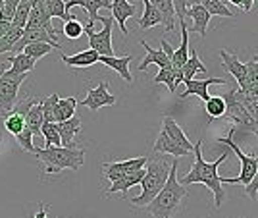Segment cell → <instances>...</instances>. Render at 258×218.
Instances as JSON below:
<instances>
[{
	"label": "cell",
	"instance_id": "1",
	"mask_svg": "<svg viewBox=\"0 0 258 218\" xmlns=\"http://www.w3.org/2000/svg\"><path fill=\"white\" fill-rule=\"evenodd\" d=\"M195 164L189 168V172L183 176L179 180L181 186H191V184H205L206 187L212 189L214 193V205L216 207H222L226 203V189L222 184V176H220V166L227 160V151L224 149L222 154H218L214 162H208L203 156V139L195 143Z\"/></svg>",
	"mask_w": 258,
	"mask_h": 218
},
{
	"label": "cell",
	"instance_id": "2",
	"mask_svg": "<svg viewBox=\"0 0 258 218\" xmlns=\"http://www.w3.org/2000/svg\"><path fill=\"white\" fill-rule=\"evenodd\" d=\"M187 187L179 184L177 180V158H173L172 166H170V174L160 193L152 199L147 205V212H151L154 218H173L177 214V210L181 208L183 199L187 197Z\"/></svg>",
	"mask_w": 258,
	"mask_h": 218
},
{
	"label": "cell",
	"instance_id": "3",
	"mask_svg": "<svg viewBox=\"0 0 258 218\" xmlns=\"http://www.w3.org/2000/svg\"><path fill=\"white\" fill-rule=\"evenodd\" d=\"M33 153L44 164L46 174H58L62 170L77 172L85 162V151L77 147H35Z\"/></svg>",
	"mask_w": 258,
	"mask_h": 218
},
{
	"label": "cell",
	"instance_id": "4",
	"mask_svg": "<svg viewBox=\"0 0 258 218\" xmlns=\"http://www.w3.org/2000/svg\"><path fill=\"white\" fill-rule=\"evenodd\" d=\"M170 166L172 164L166 162L164 156H154V158H149L147 162V168H145V176L141 180V195L129 199V203L133 207H147L154 197L160 193V189L164 187L166 180H168V174H170Z\"/></svg>",
	"mask_w": 258,
	"mask_h": 218
},
{
	"label": "cell",
	"instance_id": "5",
	"mask_svg": "<svg viewBox=\"0 0 258 218\" xmlns=\"http://www.w3.org/2000/svg\"><path fill=\"white\" fill-rule=\"evenodd\" d=\"M235 131H237V128H231L226 137H218V143L226 145L227 149H231V151L235 153V156L239 158V162H241V174L237 176V178H222V184H241V186H248V184L252 182L254 174H256L258 156L243 153V151L237 147L235 139H233V137H235Z\"/></svg>",
	"mask_w": 258,
	"mask_h": 218
},
{
	"label": "cell",
	"instance_id": "6",
	"mask_svg": "<svg viewBox=\"0 0 258 218\" xmlns=\"http://www.w3.org/2000/svg\"><path fill=\"white\" fill-rule=\"evenodd\" d=\"M29 74H14L10 68L0 76V116L10 114L20 95V87Z\"/></svg>",
	"mask_w": 258,
	"mask_h": 218
},
{
	"label": "cell",
	"instance_id": "7",
	"mask_svg": "<svg viewBox=\"0 0 258 218\" xmlns=\"http://www.w3.org/2000/svg\"><path fill=\"white\" fill-rule=\"evenodd\" d=\"M235 89L237 87L229 89L227 93L222 95L224 102H226V114H224V120L233 122V124H235V128L239 126V128H245V130L252 131L254 135H258V122L252 120V118L248 116V112L245 110V106L237 100Z\"/></svg>",
	"mask_w": 258,
	"mask_h": 218
},
{
	"label": "cell",
	"instance_id": "8",
	"mask_svg": "<svg viewBox=\"0 0 258 218\" xmlns=\"http://www.w3.org/2000/svg\"><path fill=\"white\" fill-rule=\"evenodd\" d=\"M98 22H102V29L100 31H95V27H87L85 25L89 44H91V48L95 52H98V56H114V48H112L114 18H102V16H98Z\"/></svg>",
	"mask_w": 258,
	"mask_h": 218
},
{
	"label": "cell",
	"instance_id": "9",
	"mask_svg": "<svg viewBox=\"0 0 258 218\" xmlns=\"http://www.w3.org/2000/svg\"><path fill=\"white\" fill-rule=\"evenodd\" d=\"M149 162V156H135V158H127V160H116V162H104L102 164V172L108 180L114 184L121 180L123 176L131 174L135 170H141L145 168Z\"/></svg>",
	"mask_w": 258,
	"mask_h": 218
},
{
	"label": "cell",
	"instance_id": "10",
	"mask_svg": "<svg viewBox=\"0 0 258 218\" xmlns=\"http://www.w3.org/2000/svg\"><path fill=\"white\" fill-rule=\"evenodd\" d=\"M231 79L227 77H210V79H189V81H183L185 83V91H183L179 97L187 98L195 95L199 97L203 102H206L210 98V93H208V87L210 85H227Z\"/></svg>",
	"mask_w": 258,
	"mask_h": 218
},
{
	"label": "cell",
	"instance_id": "11",
	"mask_svg": "<svg viewBox=\"0 0 258 218\" xmlns=\"http://www.w3.org/2000/svg\"><path fill=\"white\" fill-rule=\"evenodd\" d=\"M77 104L87 106L89 110L97 112V110H100L102 106H112V104H116V97H114V95H110L106 81H100L97 87L91 89V91L87 93V97L83 98V100H79Z\"/></svg>",
	"mask_w": 258,
	"mask_h": 218
},
{
	"label": "cell",
	"instance_id": "12",
	"mask_svg": "<svg viewBox=\"0 0 258 218\" xmlns=\"http://www.w3.org/2000/svg\"><path fill=\"white\" fill-rule=\"evenodd\" d=\"M220 58H222V64L227 70V74L233 77V81H237V87L241 89L245 85V77H247V66H245V62H241L239 56L231 54L227 50H222Z\"/></svg>",
	"mask_w": 258,
	"mask_h": 218
},
{
	"label": "cell",
	"instance_id": "13",
	"mask_svg": "<svg viewBox=\"0 0 258 218\" xmlns=\"http://www.w3.org/2000/svg\"><path fill=\"white\" fill-rule=\"evenodd\" d=\"M25 27H29V29H44V31L50 33L56 41H58V35H60V31L52 25V18L44 12V6L31 8V14H29V20H27Z\"/></svg>",
	"mask_w": 258,
	"mask_h": 218
},
{
	"label": "cell",
	"instance_id": "14",
	"mask_svg": "<svg viewBox=\"0 0 258 218\" xmlns=\"http://www.w3.org/2000/svg\"><path fill=\"white\" fill-rule=\"evenodd\" d=\"M141 46L147 50V56H145V58L141 60V64L137 66V68H139V72H145L151 64H156L158 66V70H162V68H172V60L164 54V50H162V48L160 50L152 48L151 44L147 43L145 39H141Z\"/></svg>",
	"mask_w": 258,
	"mask_h": 218
},
{
	"label": "cell",
	"instance_id": "15",
	"mask_svg": "<svg viewBox=\"0 0 258 218\" xmlns=\"http://www.w3.org/2000/svg\"><path fill=\"white\" fill-rule=\"evenodd\" d=\"M74 6H81L89 12V23L87 27H93L95 22H98V10L100 8H110L112 2L110 0H68L66 2V12H70Z\"/></svg>",
	"mask_w": 258,
	"mask_h": 218
},
{
	"label": "cell",
	"instance_id": "16",
	"mask_svg": "<svg viewBox=\"0 0 258 218\" xmlns=\"http://www.w3.org/2000/svg\"><path fill=\"white\" fill-rule=\"evenodd\" d=\"M110 10H112V18H114V22L119 25V29L123 35H129L127 27H125V22H127L129 18H133L135 16V4H131L127 0H112V6H110Z\"/></svg>",
	"mask_w": 258,
	"mask_h": 218
},
{
	"label": "cell",
	"instance_id": "17",
	"mask_svg": "<svg viewBox=\"0 0 258 218\" xmlns=\"http://www.w3.org/2000/svg\"><path fill=\"white\" fill-rule=\"evenodd\" d=\"M154 153L156 154H172L175 158H179V156H187V151L179 147L177 143L173 141L172 137L166 133V130H162L158 133V137H156V141H154Z\"/></svg>",
	"mask_w": 258,
	"mask_h": 218
},
{
	"label": "cell",
	"instance_id": "18",
	"mask_svg": "<svg viewBox=\"0 0 258 218\" xmlns=\"http://www.w3.org/2000/svg\"><path fill=\"white\" fill-rule=\"evenodd\" d=\"M131 60H133L131 54L121 56V58H118V56H100V58H98L100 64H104V66H108V68H112L114 72H118L125 83H133V76H131V72H129V62H131Z\"/></svg>",
	"mask_w": 258,
	"mask_h": 218
},
{
	"label": "cell",
	"instance_id": "19",
	"mask_svg": "<svg viewBox=\"0 0 258 218\" xmlns=\"http://www.w3.org/2000/svg\"><path fill=\"white\" fill-rule=\"evenodd\" d=\"M187 18H193V27L189 29V33H199L201 37H206L208 33V23H210V14L203 4L199 6H191L187 10Z\"/></svg>",
	"mask_w": 258,
	"mask_h": 218
},
{
	"label": "cell",
	"instance_id": "20",
	"mask_svg": "<svg viewBox=\"0 0 258 218\" xmlns=\"http://www.w3.org/2000/svg\"><path fill=\"white\" fill-rule=\"evenodd\" d=\"M58 133H60V139H62V147H77L76 145V135L81 131V118L74 116L66 122H58Z\"/></svg>",
	"mask_w": 258,
	"mask_h": 218
},
{
	"label": "cell",
	"instance_id": "21",
	"mask_svg": "<svg viewBox=\"0 0 258 218\" xmlns=\"http://www.w3.org/2000/svg\"><path fill=\"white\" fill-rule=\"evenodd\" d=\"M162 130H166V133L172 137L173 141L177 143L179 147H183L189 154L195 151V143L189 141V137H187V135H185V131L181 130V126L173 120V118L166 116V118H164V128H162Z\"/></svg>",
	"mask_w": 258,
	"mask_h": 218
},
{
	"label": "cell",
	"instance_id": "22",
	"mask_svg": "<svg viewBox=\"0 0 258 218\" xmlns=\"http://www.w3.org/2000/svg\"><path fill=\"white\" fill-rule=\"evenodd\" d=\"M143 176H145V168H141V170H135V172H131V174L123 176L121 180L114 182V184H110V187L106 189V195H114V193H123V195H125L133 186H139L141 180H143Z\"/></svg>",
	"mask_w": 258,
	"mask_h": 218
},
{
	"label": "cell",
	"instance_id": "23",
	"mask_svg": "<svg viewBox=\"0 0 258 218\" xmlns=\"http://www.w3.org/2000/svg\"><path fill=\"white\" fill-rule=\"evenodd\" d=\"M98 58H100L98 52H95L93 48L81 50V52H77V54H74V56H68V54L60 56V60H62L66 66H70V68H89V66L97 64Z\"/></svg>",
	"mask_w": 258,
	"mask_h": 218
},
{
	"label": "cell",
	"instance_id": "24",
	"mask_svg": "<svg viewBox=\"0 0 258 218\" xmlns=\"http://www.w3.org/2000/svg\"><path fill=\"white\" fill-rule=\"evenodd\" d=\"M154 83H164V85H168V91H170V95L175 93V87L179 85L183 81V74L181 70H177V68H162L160 72H158V76H154L152 79Z\"/></svg>",
	"mask_w": 258,
	"mask_h": 218
},
{
	"label": "cell",
	"instance_id": "25",
	"mask_svg": "<svg viewBox=\"0 0 258 218\" xmlns=\"http://www.w3.org/2000/svg\"><path fill=\"white\" fill-rule=\"evenodd\" d=\"M181 25V44L177 50H173L172 56V66L181 70L183 64L189 60V27H187V22H179Z\"/></svg>",
	"mask_w": 258,
	"mask_h": 218
},
{
	"label": "cell",
	"instance_id": "26",
	"mask_svg": "<svg viewBox=\"0 0 258 218\" xmlns=\"http://www.w3.org/2000/svg\"><path fill=\"white\" fill-rule=\"evenodd\" d=\"M152 6L156 10L160 12V18H162V25L166 31H172L175 27V10H173V4L172 0H149Z\"/></svg>",
	"mask_w": 258,
	"mask_h": 218
},
{
	"label": "cell",
	"instance_id": "27",
	"mask_svg": "<svg viewBox=\"0 0 258 218\" xmlns=\"http://www.w3.org/2000/svg\"><path fill=\"white\" fill-rule=\"evenodd\" d=\"M76 106H77V98L74 97H66V98H58L56 106H54V122H66L70 118L76 116Z\"/></svg>",
	"mask_w": 258,
	"mask_h": 218
},
{
	"label": "cell",
	"instance_id": "28",
	"mask_svg": "<svg viewBox=\"0 0 258 218\" xmlns=\"http://www.w3.org/2000/svg\"><path fill=\"white\" fill-rule=\"evenodd\" d=\"M143 6H145V10H143V16L139 18L141 29H151L154 25H160L162 23L160 12L152 6L149 0H143Z\"/></svg>",
	"mask_w": 258,
	"mask_h": 218
},
{
	"label": "cell",
	"instance_id": "29",
	"mask_svg": "<svg viewBox=\"0 0 258 218\" xmlns=\"http://www.w3.org/2000/svg\"><path fill=\"white\" fill-rule=\"evenodd\" d=\"M8 62H10V72H14V74H29V72L35 70V64H37L33 58H29V56L23 54V52L12 54L8 58Z\"/></svg>",
	"mask_w": 258,
	"mask_h": 218
},
{
	"label": "cell",
	"instance_id": "30",
	"mask_svg": "<svg viewBox=\"0 0 258 218\" xmlns=\"http://www.w3.org/2000/svg\"><path fill=\"white\" fill-rule=\"evenodd\" d=\"M197 72H206V66L201 62V58H199V52H197V48H193V50H191V56H189V60H187V62L183 64V68H181L183 81H189V79H193Z\"/></svg>",
	"mask_w": 258,
	"mask_h": 218
},
{
	"label": "cell",
	"instance_id": "31",
	"mask_svg": "<svg viewBox=\"0 0 258 218\" xmlns=\"http://www.w3.org/2000/svg\"><path fill=\"white\" fill-rule=\"evenodd\" d=\"M44 12L50 16V18H60V20H72L76 16H72L70 12H66V0H44Z\"/></svg>",
	"mask_w": 258,
	"mask_h": 218
},
{
	"label": "cell",
	"instance_id": "32",
	"mask_svg": "<svg viewBox=\"0 0 258 218\" xmlns=\"http://www.w3.org/2000/svg\"><path fill=\"white\" fill-rule=\"evenodd\" d=\"M205 110L208 114L210 120H216V118H224L226 114V102L222 97H210L205 102Z\"/></svg>",
	"mask_w": 258,
	"mask_h": 218
},
{
	"label": "cell",
	"instance_id": "33",
	"mask_svg": "<svg viewBox=\"0 0 258 218\" xmlns=\"http://www.w3.org/2000/svg\"><path fill=\"white\" fill-rule=\"evenodd\" d=\"M4 128H6L8 133H12V135L16 137V135L22 133L23 128H25V120H23V116L20 112L12 110L10 114H6V118H4Z\"/></svg>",
	"mask_w": 258,
	"mask_h": 218
},
{
	"label": "cell",
	"instance_id": "34",
	"mask_svg": "<svg viewBox=\"0 0 258 218\" xmlns=\"http://www.w3.org/2000/svg\"><path fill=\"white\" fill-rule=\"evenodd\" d=\"M22 33H23V29L16 27V25H12L10 31L6 33L4 37H0V54H4V52H12L14 44L22 39Z\"/></svg>",
	"mask_w": 258,
	"mask_h": 218
},
{
	"label": "cell",
	"instance_id": "35",
	"mask_svg": "<svg viewBox=\"0 0 258 218\" xmlns=\"http://www.w3.org/2000/svg\"><path fill=\"white\" fill-rule=\"evenodd\" d=\"M41 135L44 137L46 147H62V139H60V133H58V126L56 124L44 122L43 126H41Z\"/></svg>",
	"mask_w": 258,
	"mask_h": 218
},
{
	"label": "cell",
	"instance_id": "36",
	"mask_svg": "<svg viewBox=\"0 0 258 218\" xmlns=\"http://www.w3.org/2000/svg\"><path fill=\"white\" fill-rule=\"evenodd\" d=\"M29 14H31V2H29V0H22V2L18 4L16 14H14L12 25H16V27H20V29H25L27 20H29Z\"/></svg>",
	"mask_w": 258,
	"mask_h": 218
},
{
	"label": "cell",
	"instance_id": "37",
	"mask_svg": "<svg viewBox=\"0 0 258 218\" xmlns=\"http://www.w3.org/2000/svg\"><path fill=\"white\" fill-rule=\"evenodd\" d=\"M54 50V46L52 44H48V43H29L25 48H23L22 52L23 54H27L29 58H33L35 62L39 60V58H43L44 54H50Z\"/></svg>",
	"mask_w": 258,
	"mask_h": 218
},
{
	"label": "cell",
	"instance_id": "38",
	"mask_svg": "<svg viewBox=\"0 0 258 218\" xmlns=\"http://www.w3.org/2000/svg\"><path fill=\"white\" fill-rule=\"evenodd\" d=\"M203 6H205L206 10H208V14H210V16H224V18H235V16H233V12L227 8L224 0H205V2H203Z\"/></svg>",
	"mask_w": 258,
	"mask_h": 218
},
{
	"label": "cell",
	"instance_id": "39",
	"mask_svg": "<svg viewBox=\"0 0 258 218\" xmlns=\"http://www.w3.org/2000/svg\"><path fill=\"white\" fill-rule=\"evenodd\" d=\"M235 97H237V100L245 106V110L248 112V116H250L252 120L258 122V97H248L245 93H241L239 89H235Z\"/></svg>",
	"mask_w": 258,
	"mask_h": 218
},
{
	"label": "cell",
	"instance_id": "40",
	"mask_svg": "<svg viewBox=\"0 0 258 218\" xmlns=\"http://www.w3.org/2000/svg\"><path fill=\"white\" fill-rule=\"evenodd\" d=\"M62 33H64L68 39L76 41V39H79V37L85 33V25L79 22V20H76V18H72V20L64 22V29H62Z\"/></svg>",
	"mask_w": 258,
	"mask_h": 218
},
{
	"label": "cell",
	"instance_id": "41",
	"mask_svg": "<svg viewBox=\"0 0 258 218\" xmlns=\"http://www.w3.org/2000/svg\"><path fill=\"white\" fill-rule=\"evenodd\" d=\"M58 98H60V95H58V93H52V95H48L46 98L41 100L43 118H44V122H48V124H56V122H54V106H56Z\"/></svg>",
	"mask_w": 258,
	"mask_h": 218
},
{
	"label": "cell",
	"instance_id": "42",
	"mask_svg": "<svg viewBox=\"0 0 258 218\" xmlns=\"http://www.w3.org/2000/svg\"><path fill=\"white\" fill-rule=\"evenodd\" d=\"M20 2H22V0H4V8L0 12V22L12 23L14 14L18 10V4H20Z\"/></svg>",
	"mask_w": 258,
	"mask_h": 218
},
{
	"label": "cell",
	"instance_id": "43",
	"mask_svg": "<svg viewBox=\"0 0 258 218\" xmlns=\"http://www.w3.org/2000/svg\"><path fill=\"white\" fill-rule=\"evenodd\" d=\"M16 141L20 143V147H22L23 151H27V153H33V151H35V145H33V133H31V130H27V128H23L22 133H18V135H16Z\"/></svg>",
	"mask_w": 258,
	"mask_h": 218
},
{
	"label": "cell",
	"instance_id": "44",
	"mask_svg": "<svg viewBox=\"0 0 258 218\" xmlns=\"http://www.w3.org/2000/svg\"><path fill=\"white\" fill-rule=\"evenodd\" d=\"M173 10H175V16H177V22H185L187 20V10H189V4L187 0H172Z\"/></svg>",
	"mask_w": 258,
	"mask_h": 218
},
{
	"label": "cell",
	"instance_id": "45",
	"mask_svg": "<svg viewBox=\"0 0 258 218\" xmlns=\"http://www.w3.org/2000/svg\"><path fill=\"white\" fill-rule=\"evenodd\" d=\"M245 193H247L252 201L258 197V168H256V174H254V178H252V182H250L248 186H245Z\"/></svg>",
	"mask_w": 258,
	"mask_h": 218
},
{
	"label": "cell",
	"instance_id": "46",
	"mask_svg": "<svg viewBox=\"0 0 258 218\" xmlns=\"http://www.w3.org/2000/svg\"><path fill=\"white\" fill-rule=\"evenodd\" d=\"M160 46H162V50H164V54H166V56H168V58H170V60H172L173 50H175V48H173L172 44L168 43L166 39H162V41H160Z\"/></svg>",
	"mask_w": 258,
	"mask_h": 218
},
{
	"label": "cell",
	"instance_id": "47",
	"mask_svg": "<svg viewBox=\"0 0 258 218\" xmlns=\"http://www.w3.org/2000/svg\"><path fill=\"white\" fill-rule=\"evenodd\" d=\"M46 210H48V207H44V203H41V205H39V210H37L31 218H48Z\"/></svg>",
	"mask_w": 258,
	"mask_h": 218
},
{
	"label": "cell",
	"instance_id": "48",
	"mask_svg": "<svg viewBox=\"0 0 258 218\" xmlns=\"http://www.w3.org/2000/svg\"><path fill=\"white\" fill-rule=\"evenodd\" d=\"M10 27H12V23H8V22H0V37H4L6 33L10 31Z\"/></svg>",
	"mask_w": 258,
	"mask_h": 218
},
{
	"label": "cell",
	"instance_id": "49",
	"mask_svg": "<svg viewBox=\"0 0 258 218\" xmlns=\"http://www.w3.org/2000/svg\"><path fill=\"white\" fill-rule=\"evenodd\" d=\"M252 4H254V0H241V8L245 12L252 10Z\"/></svg>",
	"mask_w": 258,
	"mask_h": 218
},
{
	"label": "cell",
	"instance_id": "50",
	"mask_svg": "<svg viewBox=\"0 0 258 218\" xmlns=\"http://www.w3.org/2000/svg\"><path fill=\"white\" fill-rule=\"evenodd\" d=\"M8 68H10V62H8V60H4V62H0V76H2V74H4V72H6Z\"/></svg>",
	"mask_w": 258,
	"mask_h": 218
},
{
	"label": "cell",
	"instance_id": "51",
	"mask_svg": "<svg viewBox=\"0 0 258 218\" xmlns=\"http://www.w3.org/2000/svg\"><path fill=\"white\" fill-rule=\"evenodd\" d=\"M29 2H31V8H39L44 4V0H29Z\"/></svg>",
	"mask_w": 258,
	"mask_h": 218
},
{
	"label": "cell",
	"instance_id": "52",
	"mask_svg": "<svg viewBox=\"0 0 258 218\" xmlns=\"http://www.w3.org/2000/svg\"><path fill=\"white\" fill-rule=\"evenodd\" d=\"M205 0H187V4H189V8L191 6H199V4H203Z\"/></svg>",
	"mask_w": 258,
	"mask_h": 218
},
{
	"label": "cell",
	"instance_id": "53",
	"mask_svg": "<svg viewBox=\"0 0 258 218\" xmlns=\"http://www.w3.org/2000/svg\"><path fill=\"white\" fill-rule=\"evenodd\" d=\"M229 4H233V6H237V8H241V0H227Z\"/></svg>",
	"mask_w": 258,
	"mask_h": 218
},
{
	"label": "cell",
	"instance_id": "54",
	"mask_svg": "<svg viewBox=\"0 0 258 218\" xmlns=\"http://www.w3.org/2000/svg\"><path fill=\"white\" fill-rule=\"evenodd\" d=\"M2 8H4V0H0V12H2Z\"/></svg>",
	"mask_w": 258,
	"mask_h": 218
},
{
	"label": "cell",
	"instance_id": "55",
	"mask_svg": "<svg viewBox=\"0 0 258 218\" xmlns=\"http://www.w3.org/2000/svg\"><path fill=\"white\" fill-rule=\"evenodd\" d=\"M239 218H247V216H239Z\"/></svg>",
	"mask_w": 258,
	"mask_h": 218
}]
</instances>
